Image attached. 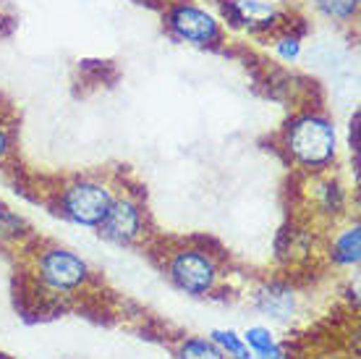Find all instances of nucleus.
<instances>
[{
    "label": "nucleus",
    "mask_w": 361,
    "mask_h": 359,
    "mask_svg": "<svg viewBox=\"0 0 361 359\" xmlns=\"http://www.w3.org/2000/svg\"><path fill=\"white\" fill-rule=\"evenodd\" d=\"M359 252H361V231L359 225H353L343 236H338V242H335V260L343 262V265H356L359 262Z\"/></svg>",
    "instance_id": "nucleus-7"
},
{
    "label": "nucleus",
    "mask_w": 361,
    "mask_h": 359,
    "mask_svg": "<svg viewBox=\"0 0 361 359\" xmlns=\"http://www.w3.org/2000/svg\"><path fill=\"white\" fill-rule=\"evenodd\" d=\"M298 53H301V45H298L296 37H283L278 42V55L283 61H293V58H298Z\"/></svg>",
    "instance_id": "nucleus-14"
},
{
    "label": "nucleus",
    "mask_w": 361,
    "mask_h": 359,
    "mask_svg": "<svg viewBox=\"0 0 361 359\" xmlns=\"http://www.w3.org/2000/svg\"><path fill=\"white\" fill-rule=\"evenodd\" d=\"M180 359H226V351L217 349L215 343L209 341H186L178 351Z\"/></svg>",
    "instance_id": "nucleus-10"
},
{
    "label": "nucleus",
    "mask_w": 361,
    "mask_h": 359,
    "mask_svg": "<svg viewBox=\"0 0 361 359\" xmlns=\"http://www.w3.org/2000/svg\"><path fill=\"white\" fill-rule=\"evenodd\" d=\"M171 27L180 40H189L197 45H207L217 37V21L207 11L194 6H178L171 13Z\"/></svg>",
    "instance_id": "nucleus-6"
},
{
    "label": "nucleus",
    "mask_w": 361,
    "mask_h": 359,
    "mask_svg": "<svg viewBox=\"0 0 361 359\" xmlns=\"http://www.w3.org/2000/svg\"><path fill=\"white\" fill-rule=\"evenodd\" d=\"M212 341L220 346L223 351H228V357L233 359H254V354L249 351V346L244 343V339L233 331H212Z\"/></svg>",
    "instance_id": "nucleus-8"
},
{
    "label": "nucleus",
    "mask_w": 361,
    "mask_h": 359,
    "mask_svg": "<svg viewBox=\"0 0 361 359\" xmlns=\"http://www.w3.org/2000/svg\"><path fill=\"white\" fill-rule=\"evenodd\" d=\"M262 307L267 310V312H272L275 317H288V312L293 310V299H290V294H286V291H280V294H264V302Z\"/></svg>",
    "instance_id": "nucleus-13"
},
{
    "label": "nucleus",
    "mask_w": 361,
    "mask_h": 359,
    "mask_svg": "<svg viewBox=\"0 0 361 359\" xmlns=\"http://www.w3.org/2000/svg\"><path fill=\"white\" fill-rule=\"evenodd\" d=\"M171 278L176 281V286L189 291V294H204V291L215 286L217 265L204 252L183 249L173 257Z\"/></svg>",
    "instance_id": "nucleus-3"
},
{
    "label": "nucleus",
    "mask_w": 361,
    "mask_h": 359,
    "mask_svg": "<svg viewBox=\"0 0 361 359\" xmlns=\"http://www.w3.org/2000/svg\"><path fill=\"white\" fill-rule=\"evenodd\" d=\"M142 228V210L131 199H113L108 216L99 223V234L113 244H128L139 236Z\"/></svg>",
    "instance_id": "nucleus-5"
},
{
    "label": "nucleus",
    "mask_w": 361,
    "mask_h": 359,
    "mask_svg": "<svg viewBox=\"0 0 361 359\" xmlns=\"http://www.w3.org/2000/svg\"><path fill=\"white\" fill-rule=\"evenodd\" d=\"M6 150H8V134H6V129L0 124V158L6 155Z\"/></svg>",
    "instance_id": "nucleus-16"
},
{
    "label": "nucleus",
    "mask_w": 361,
    "mask_h": 359,
    "mask_svg": "<svg viewBox=\"0 0 361 359\" xmlns=\"http://www.w3.org/2000/svg\"><path fill=\"white\" fill-rule=\"evenodd\" d=\"M254 359H283V351L278 349V343L270 346L267 351H259V354H254Z\"/></svg>",
    "instance_id": "nucleus-15"
},
{
    "label": "nucleus",
    "mask_w": 361,
    "mask_h": 359,
    "mask_svg": "<svg viewBox=\"0 0 361 359\" xmlns=\"http://www.w3.org/2000/svg\"><path fill=\"white\" fill-rule=\"evenodd\" d=\"M3 216H6V210H3V205H0V220H3Z\"/></svg>",
    "instance_id": "nucleus-17"
},
{
    "label": "nucleus",
    "mask_w": 361,
    "mask_h": 359,
    "mask_svg": "<svg viewBox=\"0 0 361 359\" xmlns=\"http://www.w3.org/2000/svg\"><path fill=\"white\" fill-rule=\"evenodd\" d=\"M317 8L330 18H351L359 11V0H317Z\"/></svg>",
    "instance_id": "nucleus-11"
},
{
    "label": "nucleus",
    "mask_w": 361,
    "mask_h": 359,
    "mask_svg": "<svg viewBox=\"0 0 361 359\" xmlns=\"http://www.w3.org/2000/svg\"><path fill=\"white\" fill-rule=\"evenodd\" d=\"M235 13L241 16V21H259V24H267L272 16H275V8L270 3H262V0H235L233 3Z\"/></svg>",
    "instance_id": "nucleus-9"
},
{
    "label": "nucleus",
    "mask_w": 361,
    "mask_h": 359,
    "mask_svg": "<svg viewBox=\"0 0 361 359\" xmlns=\"http://www.w3.org/2000/svg\"><path fill=\"white\" fill-rule=\"evenodd\" d=\"M244 343L249 346L252 354H259V351H267L270 346H275V339L267 328H249L244 333Z\"/></svg>",
    "instance_id": "nucleus-12"
},
{
    "label": "nucleus",
    "mask_w": 361,
    "mask_h": 359,
    "mask_svg": "<svg viewBox=\"0 0 361 359\" xmlns=\"http://www.w3.org/2000/svg\"><path fill=\"white\" fill-rule=\"evenodd\" d=\"M288 150L304 165H325L335 155V129L322 116H301L288 129Z\"/></svg>",
    "instance_id": "nucleus-1"
},
{
    "label": "nucleus",
    "mask_w": 361,
    "mask_h": 359,
    "mask_svg": "<svg viewBox=\"0 0 361 359\" xmlns=\"http://www.w3.org/2000/svg\"><path fill=\"white\" fill-rule=\"evenodd\" d=\"M39 273L47 286L58 288V291H68V288L82 286L87 278V265H84L76 254L66 249H50L39 260Z\"/></svg>",
    "instance_id": "nucleus-4"
},
{
    "label": "nucleus",
    "mask_w": 361,
    "mask_h": 359,
    "mask_svg": "<svg viewBox=\"0 0 361 359\" xmlns=\"http://www.w3.org/2000/svg\"><path fill=\"white\" fill-rule=\"evenodd\" d=\"M113 205V194L108 187H102L97 181H82L66 189L63 194V213L68 220L79 225H99L102 218L108 216Z\"/></svg>",
    "instance_id": "nucleus-2"
}]
</instances>
